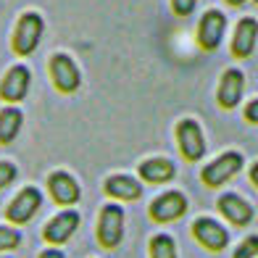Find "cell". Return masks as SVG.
Returning <instances> with one entry per match:
<instances>
[{
  "label": "cell",
  "instance_id": "1",
  "mask_svg": "<svg viewBox=\"0 0 258 258\" xmlns=\"http://www.w3.org/2000/svg\"><path fill=\"white\" fill-rule=\"evenodd\" d=\"M242 153H237V150H227V153H221L216 161H211L208 166L201 171V177L208 187H221L224 182H229L234 174H240L242 169Z\"/></svg>",
  "mask_w": 258,
  "mask_h": 258
},
{
  "label": "cell",
  "instance_id": "2",
  "mask_svg": "<svg viewBox=\"0 0 258 258\" xmlns=\"http://www.w3.org/2000/svg\"><path fill=\"white\" fill-rule=\"evenodd\" d=\"M124 237V211L121 206L108 203L100 211V221H98V240L103 248H116Z\"/></svg>",
  "mask_w": 258,
  "mask_h": 258
},
{
  "label": "cell",
  "instance_id": "3",
  "mask_svg": "<svg viewBox=\"0 0 258 258\" xmlns=\"http://www.w3.org/2000/svg\"><path fill=\"white\" fill-rule=\"evenodd\" d=\"M42 29H45V24L37 14H24L19 19L16 32H14V50L19 55H29L37 48V42L42 37Z\"/></svg>",
  "mask_w": 258,
  "mask_h": 258
},
{
  "label": "cell",
  "instance_id": "4",
  "mask_svg": "<svg viewBox=\"0 0 258 258\" xmlns=\"http://www.w3.org/2000/svg\"><path fill=\"white\" fill-rule=\"evenodd\" d=\"M177 140H179V150L187 161H201L206 153V140H203V129L195 119H182L177 124Z\"/></svg>",
  "mask_w": 258,
  "mask_h": 258
},
{
  "label": "cell",
  "instance_id": "5",
  "mask_svg": "<svg viewBox=\"0 0 258 258\" xmlns=\"http://www.w3.org/2000/svg\"><path fill=\"white\" fill-rule=\"evenodd\" d=\"M50 77H53V85L61 92H74L82 85L79 69L72 61V55H66V53H55L50 58Z\"/></svg>",
  "mask_w": 258,
  "mask_h": 258
},
{
  "label": "cell",
  "instance_id": "6",
  "mask_svg": "<svg viewBox=\"0 0 258 258\" xmlns=\"http://www.w3.org/2000/svg\"><path fill=\"white\" fill-rule=\"evenodd\" d=\"M192 234H195V240L203 245V248L208 250H224L227 245H229V232L219 224L216 219H208V216H201V219H195V224H192Z\"/></svg>",
  "mask_w": 258,
  "mask_h": 258
},
{
  "label": "cell",
  "instance_id": "7",
  "mask_svg": "<svg viewBox=\"0 0 258 258\" xmlns=\"http://www.w3.org/2000/svg\"><path fill=\"white\" fill-rule=\"evenodd\" d=\"M224 29H227V19L221 11L211 8L208 14H203L201 24H198V42H201L203 50H216L221 37H224Z\"/></svg>",
  "mask_w": 258,
  "mask_h": 258
},
{
  "label": "cell",
  "instance_id": "8",
  "mask_svg": "<svg viewBox=\"0 0 258 258\" xmlns=\"http://www.w3.org/2000/svg\"><path fill=\"white\" fill-rule=\"evenodd\" d=\"M42 203V195L37 187H24L16 198H14V203L8 206V221H14V224H27V221L37 214V208Z\"/></svg>",
  "mask_w": 258,
  "mask_h": 258
},
{
  "label": "cell",
  "instance_id": "9",
  "mask_svg": "<svg viewBox=\"0 0 258 258\" xmlns=\"http://www.w3.org/2000/svg\"><path fill=\"white\" fill-rule=\"evenodd\" d=\"M242 90H245V74L240 69H227V72L221 74L219 90H216L219 105L221 108H234V105H240Z\"/></svg>",
  "mask_w": 258,
  "mask_h": 258
},
{
  "label": "cell",
  "instance_id": "10",
  "mask_svg": "<svg viewBox=\"0 0 258 258\" xmlns=\"http://www.w3.org/2000/svg\"><path fill=\"white\" fill-rule=\"evenodd\" d=\"M219 211H221V216L234 227H248L253 221V206L245 201V198L234 195V192H224L219 198Z\"/></svg>",
  "mask_w": 258,
  "mask_h": 258
},
{
  "label": "cell",
  "instance_id": "11",
  "mask_svg": "<svg viewBox=\"0 0 258 258\" xmlns=\"http://www.w3.org/2000/svg\"><path fill=\"white\" fill-rule=\"evenodd\" d=\"M184 211H187V198L177 190L163 192L161 198H156L150 203V216L156 221H174V219L184 216Z\"/></svg>",
  "mask_w": 258,
  "mask_h": 258
},
{
  "label": "cell",
  "instance_id": "12",
  "mask_svg": "<svg viewBox=\"0 0 258 258\" xmlns=\"http://www.w3.org/2000/svg\"><path fill=\"white\" fill-rule=\"evenodd\" d=\"M29 90V69L27 66H14L0 82V98L6 103H19L27 98Z\"/></svg>",
  "mask_w": 258,
  "mask_h": 258
},
{
  "label": "cell",
  "instance_id": "13",
  "mask_svg": "<svg viewBox=\"0 0 258 258\" xmlns=\"http://www.w3.org/2000/svg\"><path fill=\"white\" fill-rule=\"evenodd\" d=\"M48 190L53 195V201L55 203H61V206H72L79 201V184L77 179L72 177V174H66V171H53L50 177H48Z\"/></svg>",
  "mask_w": 258,
  "mask_h": 258
},
{
  "label": "cell",
  "instance_id": "14",
  "mask_svg": "<svg viewBox=\"0 0 258 258\" xmlns=\"http://www.w3.org/2000/svg\"><path fill=\"white\" fill-rule=\"evenodd\" d=\"M77 227H79V214L77 211H61V214L53 216L50 224L45 227V240L53 242V245H61L77 232Z\"/></svg>",
  "mask_w": 258,
  "mask_h": 258
},
{
  "label": "cell",
  "instance_id": "15",
  "mask_svg": "<svg viewBox=\"0 0 258 258\" xmlns=\"http://www.w3.org/2000/svg\"><path fill=\"white\" fill-rule=\"evenodd\" d=\"M255 40H258V21L250 16L240 19L237 29H234V37H232V53L237 58H248L255 48Z\"/></svg>",
  "mask_w": 258,
  "mask_h": 258
},
{
  "label": "cell",
  "instance_id": "16",
  "mask_svg": "<svg viewBox=\"0 0 258 258\" xmlns=\"http://www.w3.org/2000/svg\"><path fill=\"white\" fill-rule=\"evenodd\" d=\"M103 190H105V195L119 198V201H137L143 195V184L135 177H129V174H113V177L105 179Z\"/></svg>",
  "mask_w": 258,
  "mask_h": 258
},
{
  "label": "cell",
  "instance_id": "17",
  "mask_svg": "<svg viewBox=\"0 0 258 258\" xmlns=\"http://www.w3.org/2000/svg\"><path fill=\"white\" fill-rule=\"evenodd\" d=\"M174 163L166 161V158H150V161H143L140 163V177L150 184H161V182H169L174 177Z\"/></svg>",
  "mask_w": 258,
  "mask_h": 258
},
{
  "label": "cell",
  "instance_id": "18",
  "mask_svg": "<svg viewBox=\"0 0 258 258\" xmlns=\"http://www.w3.org/2000/svg\"><path fill=\"white\" fill-rule=\"evenodd\" d=\"M21 121H24V116H21V111L14 108V105H8V108L0 111V145L14 143L19 129H21Z\"/></svg>",
  "mask_w": 258,
  "mask_h": 258
},
{
  "label": "cell",
  "instance_id": "19",
  "mask_svg": "<svg viewBox=\"0 0 258 258\" xmlns=\"http://www.w3.org/2000/svg\"><path fill=\"white\" fill-rule=\"evenodd\" d=\"M150 258H177V248L169 234H156L150 240Z\"/></svg>",
  "mask_w": 258,
  "mask_h": 258
},
{
  "label": "cell",
  "instance_id": "20",
  "mask_svg": "<svg viewBox=\"0 0 258 258\" xmlns=\"http://www.w3.org/2000/svg\"><path fill=\"white\" fill-rule=\"evenodd\" d=\"M258 255V234H250V237H245L237 250H234V258H255Z\"/></svg>",
  "mask_w": 258,
  "mask_h": 258
},
{
  "label": "cell",
  "instance_id": "21",
  "mask_svg": "<svg viewBox=\"0 0 258 258\" xmlns=\"http://www.w3.org/2000/svg\"><path fill=\"white\" fill-rule=\"evenodd\" d=\"M21 242V234L11 227H0V250H14L19 248Z\"/></svg>",
  "mask_w": 258,
  "mask_h": 258
},
{
  "label": "cell",
  "instance_id": "22",
  "mask_svg": "<svg viewBox=\"0 0 258 258\" xmlns=\"http://www.w3.org/2000/svg\"><path fill=\"white\" fill-rule=\"evenodd\" d=\"M16 177V166L11 161H0V190L8 184V182H14Z\"/></svg>",
  "mask_w": 258,
  "mask_h": 258
},
{
  "label": "cell",
  "instance_id": "23",
  "mask_svg": "<svg viewBox=\"0 0 258 258\" xmlns=\"http://www.w3.org/2000/svg\"><path fill=\"white\" fill-rule=\"evenodd\" d=\"M195 3L198 0H171V8H174L177 16H190L195 11Z\"/></svg>",
  "mask_w": 258,
  "mask_h": 258
},
{
  "label": "cell",
  "instance_id": "24",
  "mask_svg": "<svg viewBox=\"0 0 258 258\" xmlns=\"http://www.w3.org/2000/svg\"><path fill=\"white\" fill-rule=\"evenodd\" d=\"M245 121L258 124V98H255V100H250L248 105H245Z\"/></svg>",
  "mask_w": 258,
  "mask_h": 258
},
{
  "label": "cell",
  "instance_id": "25",
  "mask_svg": "<svg viewBox=\"0 0 258 258\" xmlns=\"http://www.w3.org/2000/svg\"><path fill=\"white\" fill-rule=\"evenodd\" d=\"M40 258H63V253H61V250H55V248H50V250H42Z\"/></svg>",
  "mask_w": 258,
  "mask_h": 258
},
{
  "label": "cell",
  "instance_id": "26",
  "mask_svg": "<svg viewBox=\"0 0 258 258\" xmlns=\"http://www.w3.org/2000/svg\"><path fill=\"white\" fill-rule=\"evenodd\" d=\"M250 182L255 184V190H258V163H253V166H250Z\"/></svg>",
  "mask_w": 258,
  "mask_h": 258
},
{
  "label": "cell",
  "instance_id": "27",
  "mask_svg": "<svg viewBox=\"0 0 258 258\" xmlns=\"http://www.w3.org/2000/svg\"><path fill=\"white\" fill-rule=\"evenodd\" d=\"M227 3H229V6H242L245 0H227Z\"/></svg>",
  "mask_w": 258,
  "mask_h": 258
}]
</instances>
